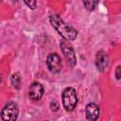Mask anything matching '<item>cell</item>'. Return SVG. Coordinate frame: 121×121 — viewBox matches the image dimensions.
<instances>
[{
  "instance_id": "obj_11",
  "label": "cell",
  "mask_w": 121,
  "mask_h": 121,
  "mask_svg": "<svg viewBox=\"0 0 121 121\" xmlns=\"http://www.w3.org/2000/svg\"><path fill=\"white\" fill-rule=\"evenodd\" d=\"M24 2L31 9H35L37 7V0H24Z\"/></svg>"
},
{
  "instance_id": "obj_1",
  "label": "cell",
  "mask_w": 121,
  "mask_h": 121,
  "mask_svg": "<svg viewBox=\"0 0 121 121\" xmlns=\"http://www.w3.org/2000/svg\"><path fill=\"white\" fill-rule=\"evenodd\" d=\"M49 22L51 26L56 29V31L65 40V41H74L78 37V31L73 26L66 24L60 15L52 14L49 17Z\"/></svg>"
},
{
  "instance_id": "obj_7",
  "label": "cell",
  "mask_w": 121,
  "mask_h": 121,
  "mask_svg": "<svg viewBox=\"0 0 121 121\" xmlns=\"http://www.w3.org/2000/svg\"><path fill=\"white\" fill-rule=\"evenodd\" d=\"M109 56L105 51H98L95 55V66L97 70L100 72L106 71V69L109 66Z\"/></svg>"
},
{
  "instance_id": "obj_10",
  "label": "cell",
  "mask_w": 121,
  "mask_h": 121,
  "mask_svg": "<svg viewBox=\"0 0 121 121\" xmlns=\"http://www.w3.org/2000/svg\"><path fill=\"white\" fill-rule=\"evenodd\" d=\"M98 1L99 0H82L85 9L90 11L94 10L96 8V6L98 5Z\"/></svg>"
},
{
  "instance_id": "obj_8",
  "label": "cell",
  "mask_w": 121,
  "mask_h": 121,
  "mask_svg": "<svg viewBox=\"0 0 121 121\" xmlns=\"http://www.w3.org/2000/svg\"><path fill=\"white\" fill-rule=\"evenodd\" d=\"M85 114H86V118L88 120H97L99 117V114H100V110L95 103L90 102L86 105Z\"/></svg>"
},
{
  "instance_id": "obj_13",
  "label": "cell",
  "mask_w": 121,
  "mask_h": 121,
  "mask_svg": "<svg viewBox=\"0 0 121 121\" xmlns=\"http://www.w3.org/2000/svg\"><path fill=\"white\" fill-rule=\"evenodd\" d=\"M0 2H1V0H0Z\"/></svg>"
},
{
  "instance_id": "obj_2",
  "label": "cell",
  "mask_w": 121,
  "mask_h": 121,
  "mask_svg": "<svg viewBox=\"0 0 121 121\" xmlns=\"http://www.w3.org/2000/svg\"><path fill=\"white\" fill-rule=\"evenodd\" d=\"M61 98H62V106L64 110L67 112L74 111V109L78 104V95L76 90L73 87H66L62 91Z\"/></svg>"
},
{
  "instance_id": "obj_12",
  "label": "cell",
  "mask_w": 121,
  "mask_h": 121,
  "mask_svg": "<svg viewBox=\"0 0 121 121\" xmlns=\"http://www.w3.org/2000/svg\"><path fill=\"white\" fill-rule=\"evenodd\" d=\"M115 76H116V79L119 80L120 79V65H118L116 67V70H115Z\"/></svg>"
},
{
  "instance_id": "obj_3",
  "label": "cell",
  "mask_w": 121,
  "mask_h": 121,
  "mask_svg": "<svg viewBox=\"0 0 121 121\" xmlns=\"http://www.w3.org/2000/svg\"><path fill=\"white\" fill-rule=\"evenodd\" d=\"M18 115L19 109L17 104L14 102L7 103L1 111V118L5 121H14L18 118Z\"/></svg>"
},
{
  "instance_id": "obj_6",
  "label": "cell",
  "mask_w": 121,
  "mask_h": 121,
  "mask_svg": "<svg viewBox=\"0 0 121 121\" xmlns=\"http://www.w3.org/2000/svg\"><path fill=\"white\" fill-rule=\"evenodd\" d=\"M43 92H44L43 86L40 82L34 81L29 86V92H28L29 98L33 101H38L42 98V96L43 95Z\"/></svg>"
},
{
  "instance_id": "obj_9",
  "label": "cell",
  "mask_w": 121,
  "mask_h": 121,
  "mask_svg": "<svg viewBox=\"0 0 121 121\" xmlns=\"http://www.w3.org/2000/svg\"><path fill=\"white\" fill-rule=\"evenodd\" d=\"M10 81H11L12 86H13L15 89H17V90L20 89L22 80H21V77H20L19 73H15V74H13V75L11 76V78H10Z\"/></svg>"
},
{
  "instance_id": "obj_5",
  "label": "cell",
  "mask_w": 121,
  "mask_h": 121,
  "mask_svg": "<svg viewBox=\"0 0 121 121\" xmlns=\"http://www.w3.org/2000/svg\"><path fill=\"white\" fill-rule=\"evenodd\" d=\"M60 49L63 53V56L65 57V59L67 60V62L72 67H74L77 64V57H76V54H75L73 47L66 41H60Z\"/></svg>"
},
{
  "instance_id": "obj_4",
  "label": "cell",
  "mask_w": 121,
  "mask_h": 121,
  "mask_svg": "<svg viewBox=\"0 0 121 121\" xmlns=\"http://www.w3.org/2000/svg\"><path fill=\"white\" fill-rule=\"evenodd\" d=\"M46 65H47L48 70L53 74H57V73L60 72L61 67H62V62H61L60 57L57 53L49 54L46 59Z\"/></svg>"
}]
</instances>
